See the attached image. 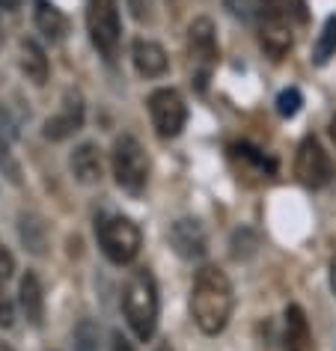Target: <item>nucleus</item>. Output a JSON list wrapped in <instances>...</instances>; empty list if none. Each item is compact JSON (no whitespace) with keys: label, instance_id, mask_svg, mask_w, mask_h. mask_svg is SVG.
<instances>
[{"label":"nucleus","instance_id":"nucleus-1","mask_svg":"<svg viewBox=\"0 0 336 351\" xmlns=\"http://www.w3.org/2000/svg\"><path fill=\"white\" fill-rule=\"evenodd\" d=\"M232 283L220 268L206 265L197 271L191 289V315L197 322V328L208 337H217L220 330L229 324L232 315Z\"/></svg>","mask_w":336,"mask_h":351},{"label":"nucleus","instance_id":"nucleus-2","mask_svg":"<svg viewBox=\"0 0 336 351\" xmlns=\"http://www.w3.org/2000/svg\"><path fill=\"white\" fill-rule=\"evenodd\" d=\"M122 310H125L128 328L137 339H152L158 328V286L152 271L140 268L128 277L125 292H122Z\"/></svg>","mask_w":336,"mask_h":351},{"label":"nucleus","instance_id":"nucleus-3","mask_svg":"<svg viewBox=\"0 0 336 351\" xmlns=\"http://www.w3.org/2000/svg\"><path fill=\"white\" fill-rule=\"evenodd\" d=\"M113 176H117V185L128 194H143L146 182H149V158L143 152L137 137L122 134L113 143Z\"/></svg>","mask_w":336,"mask_h":351},{"label":"nucleus","instance_id":"nucleus-4","mask_svg":"<svg viewBox=\"0 0 336 351\" xmlns=\"http://www.w3.org/2000/svg\"><path fill=\"white\" fill-rule=\"evenodd\" d=\"M95 232H99V244H101L104 256H108L110 262L128 265V262L137 259L143 235H140L134 221H128V217H122V215L101 217L99 226H95Z\"/></svg>","mask_w":336,"mask_h":351},{"label":"nucleus","instance_id":"nucleus-5","mask_svg":"<svg viewBox=\"0 0 336 351\" xmlns=\"http://www.w3.org/2000/svg\"><path fill=\"white\" fill-rule=\"evenodd\" d=\"M86 27L93 45L104 57H113L119 48V6L117 0H90L86 3Z\"/></svg>","mask_w":336,"mask_h":351},{"label":"nucleus","instance_id":"nucleus-6","mask_svg":"<svg viewBox=\"0 0 336 351\" xmlns=\"http://www.w3.org/2000/svg\"><path fill=\"white\" fill-rule=\"evenodd\" d=\"M149 117H152V125L161 137H179L184 122H188V104L176 90L164 86V90H155L149 95Z\"/></svg>","mask_w":336,"mask_h":351},{"label":"nucleus","instance_id":"nucleus-7","mask_svg":"<svg viewBox=\"0 0 336 351\" xmlns=\"http://www.w3.org/2000/svg\"><path fill=\"white\" fill-rule=\"evenodd\" d=\"M259 42L274 60H280L291 48L289 15L283 10V0H262L259 10Z\"/></svg>","mask_w":336,"mask_h":351},{"label":"nucleus","instance_id":"nucleus-8","mask_svg":"<svg viewBox=\"0 0 336 351\" xmlns=\"http://www.w3.org/2000/svg\"><path fill=\"white\" fill-rule=\"evenodd\" d=\"M295 176L300 185H307V188H324L327 182H331L333 164L322 149V143H318V137L307 134L300 140L298 155H295Z\"/></svg>","mask_w":336,"mask_h":351},{"label":"nucleus","instance_id":"nucleus-9","mask_svg":"<svg viewBox=\"0 0 336 351\" xmlns=\"http://www.w3.org/2000/svg\"><path fill=\"white\" fill-rule=\"evenodd\" d=\"M191 42V60L197 69V86L206 90V81L211 77V69L217 66V36H215V24L211 19H197L188 30Z\"/></svg>","mask_w":336,"mask_h":351},{"label":"nucleus","instance_id":"nucleus-10","mask_svg":"<svg viewBox=\"0 0 336 351\" xmlns=\"http://www.w3.org/2000/svg\"><path fill=\"white\" fill-rule=\"evenodd\" d=\"M170 247L179 253L182 259H202L208 253V239L206 230H202L200 221H191V217H182L170 226Z\"/></svg>","mask_w":336,"mask_h":351},{"label":"nucleus","instance_id":"nucleus-11","mask_svg":"<svg viewBox=\"0 0 336 351\" xmlns=\"http://www.w3.org/2000/svg\"><path fill=\"white\" fill-rule=\"evenodd\" d=\"M84 125V99L81 93H66L63 108L45 122V137L48 140H66Z\"/></svg>","mask_w":336,"mask_h":351},{"label":"nucleus","instance_id":"nucleus-12","mask_svg":"<svg viewBox=\"0 0 336 351\" xmlns=\"http://www.w3.org/2000/svg\"><path fill=\"white\" fill-rule=\"evenodd\" d=\"M131 57H134V66L143 77H161L167 72V51L152 39H134Z\"/></svg>","mask_w":336,"mask_h":351},{"label":"nucleus","instance_id":"nucleus-13","mask_svg":"<svg viewBox=\"0 0 336 351\" xmlns=\"http://www.w3.org/2000/svg\"><path fill=\"white\" fill-rule=\"evenodd\" d=\"M19 301H21V313L33 328H39L42 319H45V292H42V283L39 277L27 271L21 277V286H19Z\"/></svg>","mask_w":336,"mask_h":351},{"label":"nucleus","instance_id":"nucleus-14","mask_svg":"<svg viewBox=\"0 0 336 351\" xmlns=\"http://www.w3.org/2000/svg\"><path fill=\"white\" fill-rule=\"evenodd\" d=\"M72 173L84 185H95L101 179V152L95 143H81L72 152Z\"/></svg>","mask_w":336,"mask_h":351},{"label":"nucleus","instance_id":"nucleus-15","mask_svg":"<svg viewBox=\"0 0 336 351\" xmlns=\"http://www.w3.org/2000/svg\"><path fill=\"white\" fill-rule=\"evenodd\" d=\"M36 10H33V19H36V27L39 33L45 39L51 42H60V39H66V33H69V19L63 12L57 10L54 3H48V0H36Z\"/></svg>","mask_w":336,"mask_h":351},{"label":"nucleus","instance_id":"nucleus-16","mask_svg":"<svg viewBox=\"0 0 336 351\" xmlns=\"http://www.w3.org/2000/svg\"><path fill=\"white\" fill-rule=\"evenodd\" d=\"M286 348L289 351H309L313 348V333H309L307 313L298 304L286 306Z\"/></svg>","mask_w":336,"mask_h":351},{"label":"nucleus","instance_id":"nucleus-17","mask_svg":"<svg viewBox=\"0 0 336 351\" xmlns=\"http://www.w3.org/2000/svg\"><path fill=\"white\" fill-rule=\"evenodd\" d=\"M21 69L27 72V77L33 84H45L48 81V57L33 39H24L21 42Z\"/></svg>","mask_w":336,"mask_h":351},{"label":"nucleus","instance_id":"nucleus-18","mask_svg":"<svg viewBox=\"0 0 336 351\" xmlns=\"http://www.w3.org/2000/svg\"><path fill=\"white\" fill-rule=\"evenodd\" d=\"M333 54H336V15L324 21V30H322V36H318L315 48H313V63L324 66Z\"/></svg>","mask_w":336,"mask_h":351},{"label":"nucleus","instance_id":"nucleus-19","mask_svg":"<svg viewBox=\"0 0 336 351\" xmlns=\"http://www.w3.org/2000/svg\"><path fill=\"white\" fill-rule=\"evenodd\" d=\"M12 146H15V122L0 108V167H12ZM15 170V167H12Z\"/></svg>","mask_w":336,"mask_h":351},{"label":"nucleus","instance_id":"nucleus-20","mask_svg":"<svg viewBox=\"0 0 336 351\" xmlns=\"http://www.w3.org/2000/svg\"><path fill=\"white\" fill-rule=\"evenodd\" d=\"M21 239L24 244L33 250V253H42L45 250V223L39 221V217H21Z\"/></svg>","mask_w":336,"mask_h":351},{"label":"nucleus","instance_id":"nucleus-21","mask_svg":"<svg viewBox=\"0 0 336 351\" xmlns=\"http://www.w3.org/2000/svg\"><path fill=\"white\" fill-rule=\"evenodd\" d=\"M256 247H259V235H256L253 230H247V226H241V230L232 232V256L235 259H250Z\"/></svg>","mask_w":336,"mask_h":351},{"label":"nucleus","instance_id":"nucleus-22","mask_svg":"<svg viewBox=\"0 0 336 351\" xmlns=\"http://www.w3.org/2000/svg\"><path fill=\"white\" fill-rule=\"evenodd\" d=\"M75 348L77 351H99V328H95V322L84 319L75 328Z\"/></svg>","mask_w":336,"mask_h":351},{"label":"nucleus","instance_id":"nucleus-23","mask_svg":"<svg viewBox=\"0 0 336 351\" xmlns=\"http://www.w3.org/2000/svg\"><path fill=\"white\" fill-rule=\"evenodd\" d=\"M300 104H304V95H300V90L289 86V90H283L280 99H277V113H280L283 119H291L300 110Z\"/></svg>","mask_w":336,"mask_h":351},{"label":"nucleus","instance_id":"nucleus-24","mask_svg":"<svg viewBox=\"0 0 336 351\" xmlns=\"http://www.w3.org/2000/svg\"><path fill=\"white\" fill-rule=\"evenodd\" d=\"M12 322H15V306L3 289V280H0V328H12Z\"/></svg>","mask_w":336,"mask_h":351},{"label":"nucleus","instance_id":"nucleus-25","mask_svg":"<svg viewBox=\"0 0 336 351\" xmlns=\"http://www.w3.org/2000/svg\"><path fill=\"white\" fill-rule=\"evenodd\" d=\"M283 10H286V15H291L298 24H307V19H309L307 0H283Z\"/></svg>","mask_w":336,"mask_h":351},{"label":"nucleus","instance_id":"nucleus-26","mask_svg":"<svg viewBox=\"0 0 336 351\" xmlns=\"http://www.w3.org/2000/svg\"><path fill=\"white\" fill-rule=\"evenodd\" d=\"M131 12H134L137 21H149L152 19V0H128Z\"/></svg>","mask_w":336,"mask_h":351},{"label":"nucleus","instance_id":"nucleus-27","mask_svg":"<svg viewBox=\"0 0 336 351\" xmlns=\"http://www.w3.org/2000/svg\"><path fill=\"white\" fill-rule=\"evenodd\" d=\"M12 271H15V259H12V253L3 247V244H0V280H10L12 277Z\"/></svg>","mask_w":336,"mask_h":351},{"label":"nucleus","instance_id":"nucleus-28","mask_svg":"<svg viewBox=\"0 0 336 351\" xmlns=\"http://www.w3.org/2000/svg\"><path fill=\"white\" fill-rule=\"evenodd\" d=\"M113 351H134V346H131L122 333H113Z\"/></svg>","mask_w":336,"mask_h":351},{"label":"nucleus","instance_id":"nucleus-29","mask_svg":"<svg viewBox=\"0 0 336 351\" xmlns=\"http://www.w3.org/2000/svg\"><path fill=\"white\" fill-rule=\"evenodd\" d=\"M331 286H333V292H336V256L331 259Z\"/></svg>","mask_w":336,"mask_h":351},{"label":"nucleus","instance_id":"nucleus-30","mask_svg":"<svg viewBox=\"0 0 336 351\" xmlns=\"http://www.w3.org/2000/svg\"><path fill=\"white\" fill-rule=\"evenodd\" d=\"M0 6H3V10H15V6H19V0H0Z\"/></svg>","mask_w":336,"mask_h":351},{"label":"nucleus","instance_id":"nucleus-31","mask_svg":"<svg viewBox=\"0 0 336 351\" xmlns=\"http://www.w3.org/2000/svg\"><path fill=\"white\" fill-rule=\"evenodd\" d=\"M331 137H333V143H336V117L331 119Z\"/></svg>","mask_w":336,"mask_h":351},{"label":"nucleus","instance_id":"nucleus-32","mask_svg":"<svg viewBox=\"0 0 336 351\" xmlns=\"http://www.w3.org/2000/svg\"><path fill=\"white\" fill-rule=\"evenodd\" d=\"M0 351H12L10 346H6V342H0Z\"/></svg>","mask_w":336,"mask_h":351},{"label":"nucleus","instance_id":"nucleus-33","mask_svg":"<svg viewBox=\"0 0 336 351\" xmlns=\"http://www.w3.org/2000/svg\"><path fill=\"white\" fill-rule=\"evenodd\" d=\"M0 45H3V30H0Z\"/></svg>","mask_w":336,"mask_h":351},{"label":"nucleus","instance_id":"nucleus-34","mask_svg":"<svg viewBox=\"0 0 336 351\" xmlns=\"http://www.w3.org/2000/svg\"><path fill=\"white\" fill-rule=\"evenodd\" d=\"M161 351H167V348H161Z\"/></svg>","mask_w":336,"mask_h":351}]
</instances>
